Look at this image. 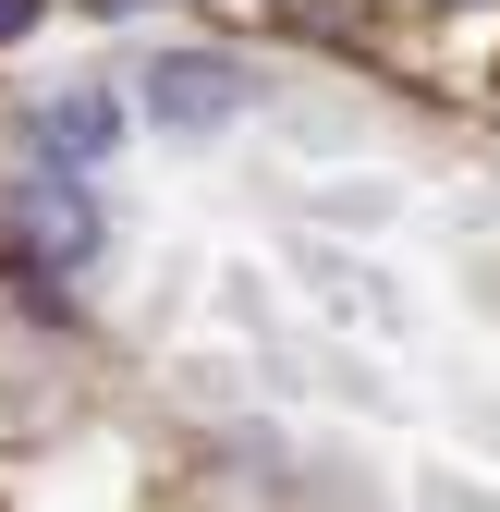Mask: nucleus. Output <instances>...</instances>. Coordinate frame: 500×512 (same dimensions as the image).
<instances>
[{
  "mask_svg": "<svg viewBox=\"0 0 500 512\" xmlns=\"http://www.w3.org/2000/svg\"><path fill=\"white\" fill-rule=\"evenodd\" d=\"M0 244H25V269H74L98 244V208L74 183H13V196H0Z\"/></svg>",
  "mask_w": 500,
  "mask_h": 512,
  "instance_id": "nucleus-1",
  "label": "nucleus"
},
{
  "mask_svg": "<svg viewBox=\"0 0 500 512\" xmlns=\"http://www.w3.org/2000/svg\"><path fill=\"white\" fill-rule=\"evenodd\" d=\"M147 98H159V122H220L232 110V61H159Z\"/></svg>",
  "mask_w": 500,
  "mask_h": 512,
  "instance_id": "nucleus-2",
  "label": "nucleus"
},
{
  "mask_svg": "<svg viewBox=\"0 0 500 512\" xmlns=\"http://www.w3.org/2000/svg\"><path fill=\"white\" fill-rule=\"evenodd\" d=\"M37 147L98 159V147H110V98H49V110H37Z\"/></svg>",
  "mask_w": 500,
  "mask_h": 512,
  "instance_id": "nucleus-3",
  "label": "nucleus"
},
{
  "mask_svg": "<svg viewBox=\"0 0 500 512\" xmlns=\"http://www.w3.org/2000/svg\"><path fill=\"white\" fill-rule=\"evenodd\" d=\"M86 13H135V0H86Z\"/></svg>",
  "mask_w": 500,
  "mask_h": 512,
  "instance_id": "nucleus-5",
  "label": "nucleus"
},
{
  "mask_svg": "<svg viewBox=\"0 0 500 512\" xmlns=\"http://www.w3.org/2000/svg\"><path fill=\"white\" fill-rule=\"evenodd\" d=\"M37 13H49V0H0V49H13V37H25Z\"/></svg>",
  "mask_w": 500,
  "mask_h": 512,
  "instance_id": "nucleus-4",
  "label": "nucleus"
}]
</instances>
